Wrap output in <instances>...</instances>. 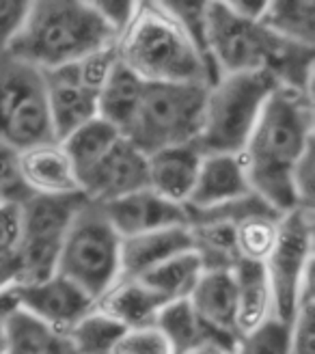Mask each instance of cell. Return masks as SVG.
I'll return each instance as SVG.
<instances>
[{
    "instance_id": "6da1fadb",
    "label": "cell",
    "mask_w": 315,
    "mask_h": 354,
    "mask_svg": "<svg viewBox=\"0 0 315 354\" xmlns=\"http://www.w3.org/2000/svg\"><path fill=\"white\" fill-rule=\"evenodd\" d=\"M313 145V100L276 86L238 156L251 190L278 216L298 207L292 173Z\"/></svg>"
},
{
    "instance_id": "7a4b0ae2",
    "label": "cell",
    "mask_w": 315,
    "mask_h": 354,
    "mask_svg": "<svg viewBox=\"0 0 315 354\" xmlns=\"http://www.w3.org/2000/svg\"><path fill=\"white\" fill-rule=\"evenodd\" d=\"M117 35L104 24L91 3L39 0L30 3L20 30L5 55L35 69H57L97 50L115 46Z\"/></svg>"
},
{
    "instance_id": "3957f363",
    "label": "cell",
    "mask_w": 315,
    "mask_h": 354,
    "mask_svg": "<svg viewBox=\"0 0 315 354\" xmlns=\"http://www.w3.org/2000/svg\"><path fill=\"white\" fill-rule=\"evenodd\" d=\"M115 50L117 61L143 82H201L212 86L197 48L162 3H136Z\"/></svg>"
},
{
    "instance_id": "277c9868",
    "label": "cell",
    "mask_w": 315,
    "mask_h": 354,
    "mask_svg": "<svg viewBox=\"0 0 315 354\" xmlns=\"http://www.w3.org/2000/svg\"><path fill=\"white\" fill-rule=\"evenodd\" d=\"M276 86L268 72L227 74L207 86L197 149L203 156H240Z\"/></svg>"
},
{
    "instance_id": "5b68a950",
    "label": "cell",
    "mask_w": 315,
    "mask_h": 354,
    "mask_svg": "<svg viewBox=\"0 0 315 354\" xmlns=\"http://www.w3.org/2000/svg\"><path fill=\"white\" fill-rule=\"evenodd\" d=\"M207 84L145 82L124 138L145 156L199 138Z\"/></svg>"
},
{
    "instance_id": "8992f818",
    "label": "cell",
    "mask_w": 315,
    "mask_h": 354,
    "mask_svg": "<svg viewBox=\"0 0 315 354\" xmlns=\"http://www.w3.org/2000/svg\"><path fill=\"white\" fill-rule=\"evenodd\" d=\"M119 246L121 238L99 205L86 201L63 238L57 274L97 300L119 279Z\"/></svg>"
},
{
    "instance_id": "52a82bcc",
    "label": "cell",
    "mask_w": 315,
    "mask_h": 354,
    "mask_svg": "<svg viewBox=\"0 0 315 354\" xmlns=\"http://www.w3.org/2000/svg\"><path fill=\"white\" fill-rule=\"evenodd\" d=\"M0 140L17 151L57 143L39 69L0 59Z\"/></svg>"
},
{
    "instance_id": "ba28073f",
    "label": "cell",
    "mask_w": 315,
    "mask_h": 354,
    "mask_svg": "<svg viewBox=\"0 0 315 354\" xmlns=\"http://www.w3.org/2000/svg\"><path fill=\"white\" fill-rule=\"evenodd\" d=\"M207 44L220 76L270 72L289 41L259 22L238 17L227 3H207Z\"/></svg>"
},
{
    "instance_id": "9c48e42d",
    "label": "cell",
    "mask_w": 315,
    "mask_h": 354,
    "mask_svg": "<svg viewBox=\"0 0 315 354\" xmlns=\"http://www.w3.org/2000/svg\"><path fill=\"white\" fill-rule=\"evenodd\" d=\"M272 315L292 322L307 272L313 268V212L296 207L278 218L274 249L266 259Z\"/></svg>"
},
{
    "instance_id": "30bf717a",
    "label": "cell",
    "mask_w": 315,
    "mask_h": 354,
    "mask_svg": "<svg viewBox=\"0 0 315 354\" xmlns=\"http://www.w3.org/2000/svg\"><path fill=\"white\" fill-rule=\"evenodd\" d=\"M93 305L95 300L91 296H86L76 283L61 274L39 283H17L0 292V315L3 317L13 309H22L65 333L89 313Z\"/></svg>"
},
{
    "instance_id": "8fae6325",
    "label": "cell",
    "mask_w": 315,
    "mask_h": 354,
    "mask_svg": "<svg viewBox=\"0 0 315 354\" xmlns=\"http://www.w3.org/2000/svg\"><path fill=\"white\" fill-rule=\"evenodd\" d=\"M188 303L205 328V342L236 350L238 333V288L233 270H203Z\"/></svg>"
},
{
    "instance_id": "7c38bea8",
    "label": "cell",
    "mask_w": 315,
    "mask_h": 354,
    "mask_svg": "<svg viewBox=\"0 0 315 354\" xmlns=\"http://www.w3.org/2000/svg\"><path fill=\"white\" fill-rule=\"evenodd\" d=\"M143 188H149L147 156L124 136L80 182V192L91 203H108Z\"/></svg>"
},
{
    "instance_id": "4fadbf2b",
    "label": "cell",
    "mask_w": 315,
    "mask_h": 354,
    "mask_svg": "<svg viewBox=\"0 0 315 354\" xmlns=\"http://www.w3.org/2000/svg\"><path fill=\"white\" fill-rule=\"evenodd\" d=\"M48 113L52 132L57 143L65 140L72 132L82 128L84 123L97 117V91L86 86L72 69V65H63L57 69H44L41 72Z\"/></svg>"
},
{
    "instance_id": "5bb4252c",
    "label": "cell",
    "mask_w": 315,
    "mask_h": 354,
    "mask_svg": "<svg viewBox=\"0 0 315 354\" xmlns=\"http://www.w3.org/2000/svg\"><path fill=\"white\" fill-rule=\"evenodd\" d=\"M97 205L119 238H132L169 227H188L184 205L166 201L149 188Z\"/></svg>"
},
{
    "instance_id": "9a60e30c",
    "label": "cell",
    "mask_w": 315,
    "mask_h": 354,
    "mask_svg": "<svg viewBox=\"0 0 315 354\" xmlns=\"http://www.w3.org/2000/svg\"><path fill=\"white\" fill-rule=\"evenodd\" d=\"M255 194L247 182L238 156L214 153L203 156L195 188H192L184 207L188 209H212L225 203H233Z\"/></svg>"
},
{
    "instance_id": "2e32d148",
    "label": "cell",
    "mask_w": 315,
    "mask_h": 354,
    "mask_svg": "<svg viewBox=\"0 0 315 354\" xmlns=\"http://www.w3.org/2000/svg\"><path fill=\"white\" fill-rule=\"evenodd\" d=\"M186 251H195L188 227H169L132 238H121L119 279H138L162 261Z\"/></svg>"
},
{
    "instance_id": "e0dca14e",
    "label": "cell",
    "mask_w": 315,
    "mask_h": 354,
    "mask_svg": "<svg viewBox=\"0 0 315 354\" xmlns=\"http://www.w3.org/2000/svg\"><path fill=\"white\" fill-rule=\"evenodd\" d=\"M203 153L195 143L166 147L147 156V180L149 190L162 199L184 205L195 188Z\"/></svg>"
},
{
    "instance_id": "ac0fdd59",
    "label": "cell",
    "mask_w": 315,
    "mask_h": 354,
    "mask_svg": "<svg viewBox=\"0 0 315 354\" xmlns=\"http://www.w3.org/2000/svg\"><path fill=\"white\" fill-rule=\"evenodd\" d=\"M89 201L82 192L76 194H32L20 205L22 238L20 240H48L63 242L69 225L80 207Z\"/></svg>"
},
{
    "instance_id": "d6986e66",
    "label": "cell",
    "mask_w": 315,
    "mask_h": 354,
    "mask_svg": "<svg viewBox=\"0 0 315 354\" xmlns=\"http://www.w3.org/2000/svg\"><path fill=\"white\" fill-rule=\"evenodd\" d=\"M20 175L32 194H76L80 184L61 143L20 151Z\"/></svg>"
},
{
    "instance_id": "ffe728a7",
    "label": "cell",
    "mask_w": 315,
    "mask_h": 354,
    "mask_svg": "<svg viewBox=\"0 0 315 354\" xmlns=\"http://www.w3.org/2000/svg\"><path fill=\"white\" fill-rule=\"evenodd\" d=\"M162 305L164 300L138 279H117L95 300L93 309L128 330L151 326L155 313L160 311Z\"/></svg>"
},
{
    "instance_id": "44dd1931",
    "label": "cell",
    "mask_w": 315,
    "mask_h": 354,
    "mask_svg": "<svg viewBox=\"0 0 315 354\" xmlns=\"http://www.w3.org/2000/svg\"><path fill=\"white\" fill-rule=\"evenodd\" d=\"M5 354H78L65 330L50 326L22 309L5 315Z\"/></svg>"
},
{
    "instance_id": "7402d4cb",
    "label": "cell",
    "mask_w": 315,
    "mask_h": 354,
    "mask_svg": "<svg viewBox=\"0 0 315 354\" xmlns=\"http://www.w3.org/2000/svg\"><path fill=\"white\" fill-rule=\"evenodd\" d=\"M233 277L238 288V333L242 337L272 315V292L264 263L238 261Z\"/></svg>"
},
{
    "instance_id": "603a6c76",
    "label": "cell",
    "mask_w": 315,
    "mask_h": 354,
    "mask_svg": "<svg viewBox=\"0 0 315 354\" xmlns=\"http://www.w3.org/2000/svg\"><path fill=\"white\" fill-rule=\"evenodd\" d=\"M143 80L136 78L128 67H124L119 61L111 72L106 84L102 86L97 95V117L124 136L130 121L136 113L138 100L143 93Z\"/></svg>"
},
{
    "instance_id": "cb8c5ba5",
    "label": "cell",
    "mask_w": 315,
    "mask_h": 354,
    "mask_svg": "<svg viewBox=\"0 0 315 354\" xmlns=\"http://www.w3.org/2000/svg\"><path fill=\"white\" fill-rule=\"evenodd\" d=\"M119 138L121 134L111 123L95 117L89 123H84L82 128H78L76 132L69 134L65 140H61V147L67 153L69 162H72L78 184L95 169V165L111 151V147Z\"/></svg>"
},
{
    "instance_id": "d4e9b609",
    "label": "cell",
    "mask_w": 315,
    "mask_h": 354,
    "mask_svg": "<svg viewBox=\"0 0 315 354\" xmlns=\"http://www.w3.org/2000/svg\"><path fill=\"white\" fill-rule=\"evenodd\" d=\"M203 270V261L197 251H186L155 266L143 277H138V281L153 290L164 303H169V300L188 298Z\"/></svg>"
},
{
    "instance_id": "484cf974",
    "label": "cell",
    "mask_w": 315,
    "mask_h": 354,
    "mask_svg": "<svg viewBox=\"0 0 315 354\" xmlns=\"http://www.w3.org/2000/svg\"><path fill=\"white\" fill-rule=\"evenodd\" d=\"M276 37L315 48V3L313 0H274L259 20Z\"/></svg>"
},
{
    "instance_id": "4316f807",
    "label": "cell",
    "mask_w": 315,
    "mask_h": 354,
    "mask_svg": "<svg viewBox=\"0 0 315 354\" xmlns=\"http://www.w3.org/2000/svg\"><path fill=\"white\" fill-rule=\"evenodd\" d=\"M153 326L164 335L173 354H182L205 342V328L192 311L188 298L164 303L153 317Z\"/></svg>"
},
{
    "instance_id": "83f0119b",
    "label": "cell",
    "mask_w": 315,
    "mask_h": 354,
    "mask_svg": "<svg viewBox=\"0 0 315 354\" xmlns=\"http://www.w3.org/2000/svg\"><path fill=\"white\" fill-rule=\"evenodd\" d=\"M162 5L178 20V24L188 35L192 46L197 48L214 84L220 78V74L214 65L212 52H209V44H207V3L205 0H164Z\"/></svg>"
},
{
    "instance_id": "f1b7e54d",
    "label": "cell",
    "mask_w": 315,
    "mask_h": 354,
    "mask_svg": "<svg viewBox=\"0 0 315 354\" xmlns=\"http://www.w3.org/2000/svg\"><path fill=\"white\" fill-rule=\"evenodd\" d=\"M126 333V328L111 317L91 309L84 317L67 330L78 354H111L117 339Z\"/></svg>"
},
{
    "instance_id": "f546056e",
    "label": "cell",
    "mask_w": 315,
    "mask_h": 354,
    "mask_svg": "<svg viewBox=\"0 0 315 354\" xmlns=\"http://www.w3.org/2000/svg\"><path fill=\"white\" fill-rule=\"evenodd\" d=\"M278 218L281 216L259 214L244 218L236 225V251L240 261L266 263L276 242Z\"/></svg>"
},
{
    "instance_id": "4dcf8cb0",
    "label": "cell",
    "mask_w": 315,
    "mask_h": 354,
    "mask_svg": "<svg viewBox=\"0 0 315 354\" xmlns=\"http://www.w3.org/2000/svg\"><path fill=\"white\" fill-rule=\"evenodd\" d=\"M292 354H315V290H313V268L307 272L298 303L289 322Z\"/></svg>"
},
{
    "instance_id": "1f68e13d",
    "label": "cell",
    "mask_w": 315,
    "mask_h": 354,
    "mask_svg": "<svg viewBox=\"0 0 315 354\" xmlns=\"http://www.w3.org/2000/svg\"><path fill=\"white\" fill-rule=\"evenodd\" d=\"M233 354H292L289 324L270 315L255 330L242 335Z\"/></svg>"
},
{
    "instance_id": "d6a6232c",
    "label": "cell",
    "mask_w": 315,
    "mask_h": 354,
    "mask_svg": "<svg viewBox=\"0 0 315 354\" xmlns=\"http://www.w3.org/2000/svg\"><path fill=\"white\" fill-rule=\"evenodd\" d=\"M0 197L5 203L22 205L32 197L20 175V151L0 140Z\"/></svg>"
},
{
    "instance_id": "836d02e7",
    "label": "cell",
    "mask_w": 315,
    "mask_h": 354,
    "mask_svg": "<svg viewBox=\"0 0 315 354\" xmlns=\"http://www.w3.org/2000/svg\"><path fill=\"white\" fill-rule=\"evenodd\" d=\"M111 354H173V348L164 335L151 324L143 328H128L117 339Z\"/></svg>"
},
{
    "instance_id": "e575fe53",
    "label": "cell",
    "mask_w": 315,
    "mask_h": 354,
    "mask_svg": "<svg viewBox=\"0 0 315 354\" xmlns=\"http://www.w3.org/2000/svg\"><path fill=\"white\" fill-rule=\"evenodd\" d=\"M91 5L104 20V24H106L117 37L130 24L132 15L136 11V3H132V0H95Z\"/></svg>"
},
{
    "instance_id": "d590c367",
    "label": "cell",
    "mask_w": 315,
    "mask_h": 354,
    "mask_svg": "<svg viewBox=\"0 0 315 354\" xmlns=\"http://www.w3.org/2000/svg\"><path fill=\"white\" fill-rule=\"evenodd\" d=\"M26 0H0V52H5L28 13Z\"/></svg>"
},
{
    "instance_id": "8d00e7d4",
    "label": "cell",
    "mask_w": 315,
    "mask_h": 354,
    "mask_svg": "<svg viewBox=\"0 0 315 354\" xmlns=\"http://www.w3.org/2000/svg\"><path fill=\"white\" fill-rule=\"evenodd\" d=\"M22 238V216L20 205H0V253H15Z\"/></svg>"
},
{
    "instance_id": "74e56055",
    "label": "cell",
    "mask_w": 315,
    "mask_h": 354,
    "mask_svg": "<svg viewBox=\"0 0 315 354\" xmlns=\"http://www.w3.org/2000/svg\"><path fill=\"white\" fill-rule=\"evenodd\" d=\"M227 7H229L238 17H242V20L259 22L268 7V0H231V3H227Z\"/></svg>"
},
{
    "instance_id": "f35d334b",
    "label": "cell",
    "mask_w": 315,
    "mask_h": 354,
    "mask_svg": "<svg viewBox=\"0 0 315 354\" xmlns=\"http://www.w3.org/2000/svg\"><path fill=\"white\" fill-rule=\"evenodd\" d=\"M17 283V255L0 253V292Z\"/></svg>"
},
{
    "instance_id": "ab89813d",
    "label": "cell",
    "mask_w": 315,
    "mask_h": 354,
    "mask_svg": "<svg viewBox=\"0 0 315 354\" xmlns=\"http://www.w3.org/2000/svg\"><path fill=\"white\" fill-rule=\"evenodd\" d=\"M182 354H233V352H231V350H227V348H222V346H218V344L203 342V344H199V346H195V348H190V350H186V352H182Z\"/></svg>"
},
{
    "instance_id": "60d3db41",
    "label": "cell",
    "mask_w": 315,
    "mask_h": 354,
    "mask_svg": "<svg viewBox=\"0 0 315 354\" xmlns=\"http://www.w3.org/2000/svg\"><path fill=\"white\" fill-rule=\"evenodd\" d=\"M5 344H7V335H5V317L0 315V354H5Z\"/></svg>"
},
{
    "instance_id": "b9f144b4",
    "label": "cell",
    "mask_w": 315,
    "mask_h": 354,
    "mask_svg": "<svg viewBox=\"0 0 315 354\" xmlns=\"http://www.w3.org/2000/svg\"><path fill=\"white\" fill-rule=\"evenodd\" d=\"M3 203H5V201H3V197H0V205H3Z\"/></svg>"
}]
</instances>
